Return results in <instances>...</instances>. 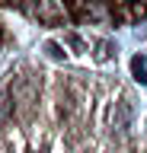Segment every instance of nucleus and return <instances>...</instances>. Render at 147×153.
Segmentation results:
<instances>
[{
  "mask_svg": "<svg viewBox=\"0 0 147 153\" xmlns=\"http://www.w3.org/2000/svg\"><path fill=\"white\" fill-rule=\"evenodd\" d=\"M131 70H134V76L141 80V83H147V61L134 57V61H131Z\"/></svg>",
  "mask_w": 147,
  "mask_h": 153,
  "instance_id": "nucleus-1",
  "label": "nucleus"
},
{
  "mask_svg": "<svg viewBox=\"0 0 147 153\" xmlns=\"http://www.w3.org/2000/svg\"><path fill=\"white\" fill-rule=\"evenodd\" d=\"M13 102H10V96H0V121H7V115H10Z\"/></svg>",
  "mask_w": 147,
  "mask_h": 153,
  "instance_id": "nucleus-2",
  "label": "nucleus"
}]
</instances>
